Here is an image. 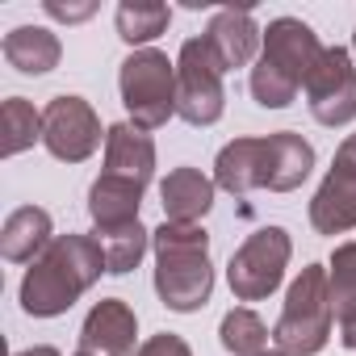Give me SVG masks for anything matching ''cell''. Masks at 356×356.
Instances as JSON below:
<instances>
[{
	"label": "cell",
	"mask_w": 356,
	"mask_h": 356,
	"mask_svg": "<svg viewBox=\"0 0 356 356\" xmlns=\"http://www.w3.org/2000/svg\"><path fill=\"white\" fill-rule=\"evenodd\" d=\"M352 55H356V34H352Z\"/></svg>",
	"instance_id": "1f68e13d"
},
{
	"label": "cell",
	"mask_w": 356,
	"mask_h": 356,
	"mask_svg": "<svg viewBox=\"0 0 356 356\" xmlns=\"http://www.w3.org/2000/svg\"><path fill=\"white\" fill-rule=\"evenodd\" d=\"M0 126H5V159L30 151L34 143H42V113L26 101V97H9L0 105Z\"/></svg>",
	"instance_id": "603a6c76"
},
{
	"label": "cell",
	"mask_w": 356,
	"mask_h": 356,
	"mask_svg": "<svg viewBox=\"0 0 356 356\" xmlns=\"http://www.w3.org/2000/svg\"><path fill=\"white\" fill-rule=\"evenodd\" d=\"M260 356H289V352H281V348H273V352H260Z\"/></svg>",
	"instance_id": "4dcf8cb0"
},
{
	"label": "cell",
	"mask_w": 356,
	"mask_h": 356,
	"mask_svg": "<svg viewBox=\"0 0 356 356\" xmlns=\"http://www.w3.org/2000/svg\"><path fill=\"white\" fill-rule=\"evenodd\" d=\"M105 176H122L134 185H151L155 176V143L147 130H138L134 122H118L105 134Z\"/></svg>",
	"instance_id": "7c38bea8"
},
{
	"label": "cell",
	"mask_w": 356,
	"mask_h": 356,
	"mask_svg": "<svg viewBox=\"0 0 356 356\" xmlns=\"http://www.w3.org/2000/svg\"><path fill=\"white\" fill-rule=\"evenodd\" d=\"M335 331H339V343H343L348 352H356V310L335 314Z\"/></svg>",
	"instance_id": "83f0119b"
},
{
	"label": "cell",
	"mask_w": 356,
	"mask_h": 356,
	"mask_svg": "<svg viewBox=\"0 0 356 356\" xmlns=\"http://www.w3.org/2000/svg\"><path fill=\"white\" fill-rule=\"evenodd\" d=\"M310 227L318 235H343L356 227V172L331 163V172L310 197Z\"/></svg>",
	"instance_id": "9a60e30c"
},
{
	"label": "cell",
	"mask_w": 356,
	"mask_h": 356,
	"mask_svg": "<svg viewBox=\"0 0 356 356\" xmlns=\"http://www.w3.org/2000/svg\"><path fill=\"white\" fill-rule=\"evenodd\" d=\"M51 243H55V227L42 206H22L0 227V256L9 264H34Z\"/></svg>",
	"instance_id": "2e32d148"
},
{
	"label": "cell",
	"mask_w": 356,
	"mask_h": 356,
	"mask_svg": "<svg viewBox=\"0 0 356 356\" xmlns=\"http://www.w3.org/2000/svg\"><path fill=\"white\" fill-rule=\"evenodd\" d=\"M335 168L356 172V134H348V138L339 143V151H335Z\"/></svg>",
	"instance_id": "f1b7e54d"
},
{
	"label": "cell",
	"mask_w": 356,
	"mask_h": 356,
	"mask_svg": "<svg viewBox=\"0 0 356 356\" xmlns=\"http://www.w3.org/2000/svg\"><path fill=\"white\" fill-rule=\"evenodd\" d=\"M214 181L202 168H172L159 181V202H163V218L168 222H202L214 206Z\"/></svg>",
	"instance_id": "5bb4252c"
},
{
	"label": "cell",
	"mask_w": 356,
	"mask_h": 356,
	"mask_svg": "<svg viewBox=\"0 0 356 356\" xmlns=\"http://www.w3.org/2000/svg\"><path fill=\"white\" fill-rule=\"evenodd\" d=\"M92 239L101 243V252H105V268H109L113 277L134 273V268L143 264L147 248H151V231H147L143 222H126V227H97V231H92Z\"/></svg>",
	"instance_id": "44dd1931"
},
{
	"label": "cell",
	"mask_w": 356,
	"mask_h": 356,
	"mask_svg": "<svg viewBox=\"0 0 356 356\" xmlns=\"http://www.w3.org/2000/svg\"><path fill=\"white\" fill-rule=\"evenodd\" d=\"M155 252V293L168 310L193 314L214 293L210 268V231L202 222H159L151 231Z\"/></svg>",
	"instance_id": "6da1fadb"
},
{
	"label": "cell",
	"mask_w": 356,
	"mask_h": 356,
	"mask_svg": "<svg viewBox=\"0 0 356 356\" xmlns=\"http://www.w3.org/2000/svg\"><path fill=\"white\" fill-rule=\"evenodd\" d=\"M47 17H55V22H67V26H76V22H84V17H92V0H84V5H63V0H47Z\"/></svg>",
	"instance_id": "4316f807"
},
{
	"label": "cell",
	"mask_w": 356,
	"mask_h": 356,
	"mask_svg": "<svg viewBox=\"0 0 356 356\" xmlns=\"http://www.w3.org/2000/svg\"><path fill=\"white\" fill-rule=\"evenodd\" d=\"M84 293H88V289H84L51 252H42V256L26 268V277H22V310L34 314V318H59V314H67Z\"/></svg>",
	"instance_id": "9c48e42d"
},
{
	"label": "cell",
	"mask_w": 356,
	"mask_h": 356,
	"mask_svg": "<svg viewBox=\"0 0 356 356\" xmlns=\"http://www.w3.org/2000/svg\"><path fill=\"white\" fill-rule=\"evenodd\" d=\"M109 130H101L97 109L84 97H51L42 109V147L59 159V163H84Z\"/></svg>",
	"instance_id": "8992f818"
},
{
	"label": "cell",
	"mask_w": 356,
	"mask_h": 356,
	"mask_svg": "<svg viewBox=\"0 0 356 356\" xmlns=\"http://www.w3.org/2000/svg\"><path fill=\"white\" fill-rule=\"evenodd\" d=\"M76 356H88V352H76Z\"/></svg>",
	"instance_id": "d6a6232c"
},
{
	"label": "cell",
	"mask_w": 356,
	"mask_h": 356,
	"mask_svg": "<svg viewBox=\"0 0 356 356\" xmlns=\"http://www.w3.org/2000/svg\"><path fill=\"white\" fill-rule=\"evenodd\" d=\"M214 185L231 197L264 189V138H231L214 159Z\"/></svg>",
	"instance_id": "e0dca14e"
},
{
	"label": "cell",
	"mask_w": 356,
	"mask_h": 356,
	"mask_svg": "<svg viewBox=\"0 0 356 356\" xmlns=\"http://www.w3.org/2000/svg\"><path fill=\"white\" fill-rule=\"evenodd\" d=\"M118 92L138 130H159L176 118V59L155 47L130 51L118 72Z\"/></svg>",
	"instance_id": "3957f363"
},
{
	"label": "cell",
	"mask_w": 356,
	"mask_h": 356,
	"mask_svg": "<svg viewBox=\"0 0 356 356\" xmlns=\"http://www.w3.org/2000/svg\"><path fill=\"white\" fill-rule=\"evenodd\" d=\"M134 356H193V348L181 339V335H172V331H159V335H151Z\"/></svg>",
	"instance_id": "484cf974"
},
{
	"label": "cell",
	"mask_w": 356,
	"mask_h": 356,
	"mask_svg": "<svg viewBox=\"0 0 356 356\" xmlns=\"http://www.w3.org/2000/svg\"><path fill=\"white\" fill-rule=\"evenodd\" d=\"M327 281H331V306H335V314L356 310V243H339L331 252Z\"/></svg>",
	"instance_id": "d4e9b609"
},
{
	"label": "cell",
	"mask_w": 356,
	"mask_h": 356,
	"mask_svg": "<svg viewBox=\"0 0 356 356\" xmlns=\"http://www.w3.org/2000/svg\"><path fill=\"white\" fill-rule=\"evenodd\" d=\"M134 339L138 318L122 298H101L80 327V352L88 356H134Z\"/></svg>",
	"instance_id": "30bf717a"
},
{
	"label": "cell",
	"mask_w": 356,
	"mask_h": 356,
	"mask_svg": "<svg viewBox=\"0 0 356 356\" xmlns=\"http://www.w3.org/2000/svg\"><path fill=\"white\" fill-rule=\"evenodd\" d=\"M222 63L206 47V38H185L176 55V118L189 126H214L227 109V88H222Z\"/></svg>",
	"instance_id": "277c9868"
},
{
	"label": "cell",
	"mask_w": 356,
	"mask_h": 356,
	"mask_svg": "<svg viewBox=\"0 0 356 356\" xmlns=\"http://www.w3.org/2000/svg\"><path fill=\"white\" fill-rule=\"evenodd\" d=\"M314 168V147L293 134V130H277L264 138V189L268 193H293L302 189V181Z\"/></svg>",
	"instance_id": "4fadbf2b"
},
{
	"label": "cell",
	"mask_w": 356,
	"mask_h": 356,
	"mask_svg": "<svg viewBox=\"0 0 356 356\" xmlns=\"http://www.w3.org/2000/svg\"><path fill=\"white\" fill-rule=\"evenodd\" d=\"M306 105L314 113L318 126H348L356 118V63L352 51L343 47H327L318 67L306 80Z\"/></svg>",
	"instance_id": "52a82bcc"
},
{
	"label": "cell",
	"mask_w": 356,
	"mask_h": 356,
	"mask_svg": "<svg viewBox=\"0 0 356 356\" xmlns=\"http://www.w3.org/2000/svg\"><path fill=\"white\" fill-rule=\"evenodd\" d=\"M248 84H252L256 105H264V109H285V105H293L298 92H302V84H293V80H289L281 67H273L268 59H256Z\"/></svg>",
	"instance_id": "cb8c5ba5"
},
{
	"label": "cell",
	"mask_w": 356,
	"mask_h": 356,
	"mask_svg": "<svg viewBox=\"0 0 356 356\" xmlns=\"http://www.w3.org/2000/svg\"><path fill=\"white\" fill-rule=\"evenodd\" d=\"M331 327H335V306H331L327 264H306L285 293L273 339L289 356H318L331 339Z\"/></svg>",
	"instance_id": "7a4b0ae2"
},
{
	"label": "cell",
	"mask_w": 356,
	"mask_h": 356,
	"mask_svg": "<svg viewBox=\"0 0 356 356\" xmlns=\"http://www.w3.org/2000/svg\"><path fill=\"white\" fill-rule=\"evenodd\" d=\"M323 51H327V47L318 42V34H314L302 17H277V22H268V30H264L260 59H268V63L281 67L293 84L306 88V80H310V72L318 67Z\"/></svg>",
	"instance_id": "ba28073f"
},
{
	"label": "cell",
	"mask_w": 356,
	"mask_h": 356,
	"mask_svg": "<svg viewBox=\"0 0 356 356\" xmlns=\"http://www.w3.org/2000/svg\"><path fill=\"white\" fill-rule=\"evenodd\" d=\"M138 206H143V185L122 181V176H97L88 189V214L92 227H126L138 222Z\"/></svg>",
	"instance_id": "d6986e66"
},
{
	"label": "cell",
	"mask_w": 356,
	"mask_h": 356,
	"mask_svg": "<svg viewBox=\"0 0 356 356\" xmlns=\"http://www.w3.org/2000/svg\"><path fill=\"white\" fill-rule=\"evenodd\" d=\"M113 26H118L122 42L143 51L172 26V9L163 5V0H122L118 13H113Z\"/></svg>",
	"instance_id": "ffe728a7"
},
{
	"label": "cell",
	"mask_w": 356,
	"mask_h": 356,
	"mask_svg": "<svg viewBox=\"0 0 356 356\" xmlns=\"http://www.w3.org/2000/svg\"><path fill=\"white\" fill-rule=\"evenodd\" d=\"M0 51H5V63L17 67L22 76H47L63 59V42L47 26H17V30H9L5 42H0Z\"/></svg>",
	"instance_id": "ac0fdd59"
},
{
	"label": "cell",
	"mask_w": 356,
	"mask_h": 356,
	"mask_svg": "<svg viewBox=\"0 0 356 356\" xmlns=\"http://www.w3.org/2000/svg\"><path fill=\"white\" fill-rule=\"evenodd\" d=\"M293 256V239L285 227H260L243 239V248L231 256L227 264V285L235 293V302H264L289 268Z\"/></svg>",
	"instance_id": "5b68a950"
},
{
	"label": "cell",
	"mask_w": 356,
	"mask_h": 356,
	"mask_svg": "<svg viewBox=\"0 0 356 356\" xmlns=\"http://www.w3.org/2000/svg\"><path fill=\"white\" fill-rule=\"evenodd\" d=\"M17 356H59V348H51V343H34V348H26V352H17Z\"/></svg>",
	"instance_id": "f546056e"
},
{
	"label": "cell",
	"mask_w": 356,
	"mask_h": 356,
	"mask_svg": "<svg viewBox=\"0 0 356 356\" xmlns=\"http://www.w3.org/2000/svg\"><path fill=\"white\" fill-rule=\"evenodd\" d=\"M218 339H222V348L231 356H260V352H268V327H264V318L252 306L227 310L222 323H218Z\"/></svg>",
	"instance_id": "7402d4cb"
},
{
	"label": "cell",
	"mask_w": 356,
	"mask_h": 356,
	"mask_svg": "<svg viewBox=\"0 0 356 356\" xmlns=\"http://www.w3.org/2000/svg\"><path fill=\"white\" fill-rule=\"evenodd\" d=\"M206 47L214 51V59L222 63V72L248 67L256 59V51L264 47V30L256 26L252 9H218L206 26Z\"/></svg>",
	"instance_id": "8fae6325"
}]
</instances>
